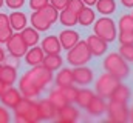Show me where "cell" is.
<instances>
[{
  "label": "cell",
  "instance_id": "obj_1",
  "mask_svg": "<svg viewBox=\"0 0 133 123\" xmlns=\"http://www.w3.org/2000/svg\"><path fill=\"white\" fill-rule=\"evenodd\" d=\"M53 82V71L46 69L43 65L33 66L19 80V91L23 97L36 98L50 83Z\"/></svg>",
  "mask_w": 133,
  "mask_h": 123
},
{
  "label": "cell",
  "instance_id": "obj_2",
  "mask_svg": "<svg viewBox=\"0 0 133 123\" xmlns=\"http://www.w3.org/2000/svg\"><path fill=\"white\" fill-rule=\"evenodd\" d=\"M14 120L16 123H36L40 120L37 102L28 97H22L20 102L14 108Z\"/></svg>",
  "mask_w": 133,
  "mask_h": 123
},
{
  "label": "cell",
  "instance_id": "obj_3",
  "mask_svg": "<svg viewBox=\"0 0 133 123\" xmlns=\"http://www.w3.org/2000/svg\"><path fill=\"white\" fill-rule=\"evenodd\" d=\"M102 66H104L105 72L115 75V77L119 79V80L127 79L129 74H130V66H129V63H127V60H124V59L121 57L119 52H110L108 56H105V59L102 62Z\"/></svg>",
  "mask_w": 133,
  "mask_h": 123
},
{
  "label": "cell",
  "instance_id": "obj_4",
  "mask_svg": "<svg viewBox=\"0 0 133 123\" xmlns=\"http://www.w3.org/2000/svg\"><path fill=\"white\" fill-rule=\"evenodd\" d=\"M91 57H93V56H91V52H90V49H88L87 42L79 40L71 49H68L66 62H68L71 66H82V65H87Z\"/></svg>",
  "mask_w": 133,
  "mask_h": 123
},
{
  "label": "cell",
  "instance_id": "obj_5",
  "mask_svg": "<svg viewBox=\"0 0 133 123\" xmlns=\"http://www.w3.org/2000/svg\"><path fill=\"white\" fill-rule=\"evenodd\" d=\"M121 83L119 79H116L115 75L108 74V72H104L101 74L96 80V94L104 97V98H110V95L113 94V91L116 89V86Z\"/></svg>",
  "mask_w": 133,
  "mask_h": 123
},
{
  "label": "cell",
  "instance_id": "obj_6",
  "mask_svg": "<svg viewBox=\"0 0 133 123\" xmlns=\"http://www.w3.org/2000/svg\"><path fill=\"white\" fill-rule=\"evenodd\" d=\"M93 29H95V34L98 37H101L102 40H105L107 43H110V42H113L116 39V25L110 17L98 19Z\"/></svg>",
  "mask_w": 133,
  "mask_h": 123
},
{
  "label": "cell",
  "instance_id": "obj_7",
  "mask_svg": "<svg viewBox=\"0 0 133 123\" xmlns=\"http://www.w3.org/2000/svg\"><path fill=\"white\" fill-rule=\"evenodd\" d=\"M129 106L127 103H122V102H118V100H111L107 103V109L105 112L108 114V120L116 123H124L129 120Z\"/></svg>",
  "mask_w": 133,
  "mask_h": 123
},
{
  "label": "cell",
  "instance_id": "obj_8",
  "mask_svg": "<svg viewBox=\"0 0 133 123\" xmlns=\"http://www.w3.org/2000/svg\"><path fill=\"white\" fill-rule=\"evenodd\" d=\"M6 48L9 51V56H14V57H23L25 52L28 51V45L25 43V40L22 39V34L20 32H16L9 37V40L6 42Z\"/></svg>",
  "mask_w": 133,
  "mask_h": 123
},
{
  "label": "cell",
  "instance_id": "obj_9",
  "mask_svg": "<svg viewBox=\"0 0 133 123\" xmlns=\"http://www.w3.org/2000/svg\"><path fill=\"white\" fill-rule=\"evenodd\" d=\"M93 79H95V74H93V71L90 68H87L85 65L74 66V69H73V80H74V83H77L81 86H87V85H90L93 82Z\"/></svg>",
  "mask_w": 133,
  "mask_h": 123
},
{
  "label": "cell",
  "instance_id": "obj_10",
  "mask_svg": "<svg viewBox=\"0 0 133 123\" xmlns=\"http://www.w3.org/2000/svg\"><path fill=\"white\" fill-rule=\"evenodd\" d=\"M79 119V111L71 105V103H66L65 106L62 108H57V112H56V120L64 123H73Z\"/></svg>",
  "mask_w": 133,
  "mask_h": 123
},
{
  "label": "cell",
  "instance_id": "obj_11",
  "mask_svg": "<svg viewBox=\"0 0 133 123\" xmlns=\"http://www.w3.org/2000/svg\"><path fill=\"white\" fill-rule=\"evenodd\" d=\"M22 97H23V95H22V92L19 91V89H16V88L9 86L6 91L0 95V102H2V105H3V106L14 109V108H16V105L20 102V98H22Z\"/></svg>",
  "mask_w": 133,
  "mask_h": 123
},
{
  "label": "cell",
  "instance_id": "obj_12",
  "mask_svg": "<svg viewBox=\"0 0 133 123\" xmlns=\"http://www.w3.org/2000/svg\"><path fill=\"white\" fill-rule=\"evenodd\" d=\"M37 109H39L40 120H53V119H56L57 108L48 98H42L40 102H37Z\"/></svg>",
  "mask_w": 133,
  "mask_h": 123
},
{
  "label": "cell",
  "instance_id": "obj_13",
  "mask_svg": "<svg viewBox=\"0 0 133 123\" xmlns=\"http://www.w3.org/2000/svg\"><path fill=\"white\" fill-rule=\"evenodd\" d=\"M87 45H88V49H90L91 56L99 57V56H104L107 52V42L102 40L101 37H98L96 34H93L87 39Z\"/></svg>",
  "mask_w": 133,
  "mask_h": 123
},
{
  "label": "cell",
  "instance_id": "obj_14",
  "mask_svg": "<svg viewBox=\"0 0 133 123\" xmlns=\"http://www.w3.org/2000/svg\"><path fill=\"white\" fill-rule=\"evenodd\" d=\"M85 109H87V112L91 117H99V116H102L105 112V109H107V102L104 100V97H101V95L96 94V95H93L91 102L88 103V106Z\"/></svg>",
  "mask_w": 133,
  "mask_h": 123
},
{
  "label": "cell",
  "instance_id": "obj_15",
  "mask_svg": "<svg viewBox=\"0 0 133 123\" xmlns=\"http://www.w3.org/2000/svg\"><path fill=\"white\" fill-rule=\"evenodd\" d=\"M59 42L64 49H71L79 42V32L73 29H64L59 34Z\"/></svg>",
  "mask_w": 133,
  "mask_h": 123
},
{
  "label": "cell",
  "instance_id": "obj_16",
  "mask_svg": "<svg viewBox=\"0 0 133 123\" xmlns=\"http://www.w3.org/2000/svg\"><path fill=\"white\" fill-rule=\"evenodd\" d=\"M25 63H28L30 66H37V65H42V62H43V57H45V52H43V49L42 48H39V46H31V49H28L26 52H25Z\"/></svg>",
  "mask_w": 133,
  "mask_h": 123
},
{
  "label": "cell",
  "instance_id": "obj_17",
  "mask_svg": "<svg viewBox=\"0 0 133 123\" xmlns=\"http://www.w3.org/2000/svg\"><path fill=\"white\" fill-rule=\"evenodd\" d=\"M45 54H59L62 46H61V42H59V37L57 35H48L42 40V46Z\"/></svg>",
  "mask_w": 133,
  "mask_h": 123
},
{
  "label": "cell",
  "instance_id": "obj_18",
  "mask_svg": "<svg viewBox=\"0 0 133 123\" xmlns=\"http://www.w3.org/2000/svg\"><path fill=\"white\" fill-rule=\"evenodd\" d=\"M31 25H33L34 29H37L39 32H40V31H48L51 28L50 20H48L40 11H34L33 12V16H31Z\"/></svg>",
  "mask_w": 133,
  "mask_h": 123
},
{
  "label": "cell",
  "instance_id": "obj_19",
  "mask_svg": "<svg viewBox=\"0 0 133 123\" xmlns=\"http://www.w3.org/2000/svg\"><path fill=\"white\" fill-rule=\"evenodd\" d=\"M12 35V28L9 25V17L0 12V43H6Z\"/></svg>",
  "mask_w": 133,
  "mask_h": 123
},
{
  "label": "cell",
  "instance_id": "obj_20",
  "mask_svg": "<svg viewBox=\"0 0 133 123\" xmlns=\"http://www.w3.org/2000/svg\"><path fill=\"white\" fill-rule=\"evenodd\" d=\"M130 97H132V89L127 85H122V83H119L116 86V89L113 91V94L110 95L111 100H118V102H122V103H127L130 100Z\"/></svg>",
  "mask_w": 133,
  "mask_h": 123
},
{
  "label": "cell",
  "instance_id": "obj_21",
  "mask_svg": "<svg viewBox=\"0 0 133 123\" xmlns=\"http://www.w3.org/2000/svg\"><path fill=\"white\" fill-rule=\"evenodd\" d=\"M0 80H2L3 83H6L8 86H12L14 82L17 80V68H12V66H9V65L2 66Z\"/></svg>",
  "mask_w": 133,
  "mask_h": 123
},
{
  "label": "cell",
  "instance_id": "obj_22",
  "mask_svg": "<svg viewBox=\"0 0 133 123\" xmlns=\"http://www.w3.org/2000/svg\"><path fill=\"white\" fill-rule=\"evenodd\" d=\"M93 95H95V92L91 91V89H87V88L77 89V95H76V100H74V103H76L79 108L85 109V108L88 106V103L91 102Z\"/></svg>",
  "mask_w": 133,
  "mask_h": 123
},
{
  "label": "cell",
  "instance_id": "obj_23",
  "mask_svg": "<svg viewBox=\"0 0 133 123\" xmlns=\"http://www.w3.org/2000/svg\"><path fill=\"white\" fill-rule=\"evenodd\" d=\"M96 20V14L91 8H82V11L77 14V23L82 25V26H88V25H93Z\"/></svg>",
  "mask_w": 133,
  "mask_h": 123
},
{
  "label": "cell",
  "instance_id": "obj_24",
  "mask_svg": "<svg viewBox=\"0 0 133 123\" xmlns=\"http://www.w3.org/2000/svg\"><path fill=\"white\" fill-rule=\"evenodd\" d=\"M62 63H64V60H62L61 54H46L42 62V65L50 71H57L62 66Z\"/></svg>",
  "mask_w": 133,
  "mask_h": 123
},
{
  "label": "cell",
  "instance_id": "obj_25",
  "mask_svg": "<svg viewBox=\"0 0 133 123\" xmlns=\"http://www.w3.org/2000/svg\"><path fill=\"white\" fill-rule=\"evenodd\" d=\"M9 25H11L12 29L22 31L26 26V16H25L23 12H19V11L11 12V14H9Z\"/></svg>",
  "mask_w": 133,
  "mask_h": 123
},
{
  "label": "cell",
  "instance_id": "obj_26",
  "mask_svg": "<svg viewBox=\"0 0 133 123\" xmlns=\"http://www.w3.org/2000/svg\"><path fill=\"white\" fill-rule=\"evenodd\" d=\"M59 22H61L64 26L71 28V26L77 25V14L73 12V11H70L68 8H65V9H62L61 14H59Z\"/></svg>",
  "mask_w": 133,
  "mask_h": 123
},
{
  "label": "cell",
  "instance_id": "obj_27",
  "mask_svg": "<svg viewBox=\"0 0 133 123\" xmlns=\"http://www.w3.org/2000/svg\"><path fill=\"white\" fill-rule=\"evenodd\" d=\"M74 80H73V69H68L64 68L59 71V74L56 75V85L57 86H68V85H73Z\"/></svg>",
  "mask_w": 133,
  "mask_h": 123
},
{
  "label": "cell",
  "instance_id": "obj_28",
  "mask_svg": "<svg viewBox=\"0 0 133 123\" xmlns=\"http://www.w3.org/2000/svg\"><path fill=\"white\" fill-rule=\"evenodd\" d=\"M22 39L25 40V43L28 45V48H31V46H34L37 42H39V31L34 29V28H23L22 29Z\"/></svg>",
  "mask_w": 133,
  "mask_h": 123
},
{
  "label": "cell",
  "instance_id": "obj_29",
  "mask_svg": "<svg viewBox=\"0 0 133 123\" xmlns=\"http://www.w3.org/2000/svg\"><path fill=\"white\" fill-rule=\"evenodd\" d=\"M96 9L104 16H110L116 11V2L115 0H98L96 2Z\"/></svg>",
  "mask_w": 133,
  "mask_h": 123
},
{
  "label": "cell",
  "instance_id": "obj_30",
  "mask_svg": "<svg viewBox=\"0 0 133 123\" xmlns=\"http://www.w3.org/2000/svg\"><path fill=\"white\" fill-rule=\"evenodd\" d=\"M48 100H50L56 108H62V106H65L66 103H68L66 98L64 97V94H62L61 89H59V86L50 91V94H48Z\"/></svg>",
  "mask_w": 133,
  "mask_h": 123
},
{
  "label": "cell",
  "instance_id": "obj_31",
  "mask_svg": "<svg viewBox=\"0 0 133 123\" xmlns=\"http://www.w3.org/2000/svg\"><path fill=\"white\" fill-rule=\"evenodd\" d=\"M39 11H40V12H42V14H43V16L50 20V23H51V25H53V23L59 19V11H57L54 6H51L50 3H48L46 6H43L42 9H39Z\"/></svg>",
  "mask_w": 133,
  "mask_h": 123
},
{
  "label": "cell",
  "instance_id": "obj_32",
  "mask_svg": "<svg viewBox=\"0 0 133 123\" xmlns=\"http://www.w3.org/2000/svg\"><path fill=\"white\" fill-rule=\"evenodd\" d=\"M61 92L64 94V97L66 98L68 103H74L76 100V95H77V88L73 86V85H68V86H59Z\"/></svg>",
  "mask_w": 133,
  "mask_h": 123
},
{
  "label": "cell",
  "instance_id": "obj_33",
  "mask_svg": "<svg viewBox=\"0 0 133 123\" xmlns=\"http://www.w3.org/2000/svg\"><path fill=\"white\" fill-rule=\"evenodd\" d=\"M119 31H133V16L124 14L119 19Z\"/></svg>",
  "mask_w": 133,
  "mask_h": 123
},
{
  "label": "cell",
  "instance_id": "obj_34",
  "mask_svg": "<svg viewBox=\"0 0 133 123\" xmlns=\"http://www.w3.org/2000/svg\"><path fill=\"white\" fill-rule=\"evenodd\" d=\"M119 54L124 60L133 62V43L132 45H121L119 46Z\"/></svg>",
  "mask_w": 133,
  "mask_h": 123
},
{
  "label": "cell",
  "instance_id": "obj_35",
  "mask_svg": "<svg viewBox=\"0 0 133 123\" xmlns=\"http://www.w3.org/2000/svg\"><path fill=\"white\" fill-rule=\"evenodd\" d=\"M119 43L121 45H132L133 43V31H119Z\"/></svg>",
  "mask_w": 133,
  "mask_h": 123
},
{
  "label": "cell",
  "instance_id": "obj_36",
  "mask_svg": "<svg viewBox=\"0 0 133 123\" xmlns=\"http://www.w3.org/2000/svg\"><path fill=\"white\" fill-rule=\"evenodd\" d=\"M84 6H85V5H84L82 0H68V5H66V8H68L70 11L76 12V14H79Z\"/></svg>",
  "mask_w": 133,
  "mask_h": 123
},
{
  "label": "cell",
  "instance_id": "obj_37",
  "mask_svg": "<svg viewBox=\"0 0 133 123\" xmlns=\"http://www.w3.org/2000/svg\"><path fill=\"white\" fill-rule=\"evenodd\" d=\"M48 3H50V0H30V8L34 11H39L43 6H46Z\"/></svg>",
  "mask_w": 133,
  "mask_h": 123
},
{
  "label": "cell",
  "instance_id": "obj_38",
  "mask_svg": "<svg viewBox=\"0 0 133 123\" xmlns=\"http://www.w3.org/2000/svg\"><path fill=\"white\" fill-rule=\"evenodd\" d=\"M50 5H51V6H54L57 11H62V9H65V8H66L68 0H50Z\"/></svg>",
  "mask_w": 133,
  "mask_h": 123
},
{
  "label": "cell",
  "instance_id": "obj_39",
  "mask_svg": "<svg viewBox=\"0 0 133 123\" xmlns=\"http://www.w3.org/2000/svg\"><path fill=\"white\" fill-rule=\"evenodd\" d=\"M5 3H6L8 8H11V9H19V8L23 6L25 0H5Z\"/></svg>",
  "mask_w": 133,
  "mask_h": 123
},
{
  "label": "cell",
  "instance_id": "obj_40",
  "mask_svg": "<svg viewBox=\"0 0 133 123\" xmlns=\"http://www.w3.org/2000/svg\"><path fill=\"white\" fill-rule=\"evenodd\" d=\"M9 112L6 111V106L0 105V123H8L9 122Z\"/></svg>",
  "mask_w": 133,
  "mask_h": 123
},
{
  "label": "cell",
  "instance_id": "obj_41",
  "mask_svg": "<svg viewBox=\"0 0 133 123\" xmlns=\"http://www.w3.org/2000/svg\"><path fill=\"white\" fill-rule=\"evenodd\" d=\"M6 65H9V66H12V68H17V65H19V57L11 56V57L8 59V63H6Z\"/></svg>",
  "mask_w": 133,
  "mask_h": 123
},
{
  "label": "cell",
  "instance_id": "obj_42",
  "mask_svg": "<svg viewBox=\"0 0 133 123\" xmlns=\"http://www.w3.org/2000/svg\"><path fill=\"white\" fill-rule=\"evenodd\" d=\"M121 3H122L125 8H133V0H121Z\"/></svg>",
  "mask_w": 133,
  "mask_h": 123
},
{
  "label": "cell",
  "instance_id": "obj_43",
  "mask_svg": "<svg viewBox=\"0 0 133 123\" xmlns=\"http://www.w3.org/2000/svg\"><path fill=\"white\" fill-rule=\"evenodd\" d=\"M8 88H9V86H8V85H6V83H3V82H2V80H0V95H2V94H3V92L6 91V89H8Z\"/></svg>",
  "mask_w": 133,
  "mask_h": 123
},
{
  "label": "cell",
  "instance_id": "obj_44",
  "mask_svg": "<svg viewBox=\"0 0 133 123\" xmlns=\"http://www.w3.org/2000/svg\"><path fill=\"white\" fill-rule=\"evenodd\" d=\"M5 60H6V54H5V49H3V48H0V63H3Z\"/></svg>",
  "mask_w": 133,
  "mask_h": 123
},
{
  "label": "cell",
  "instance_id": "obj_45",
  "mask_svg": "<svg viewBox=\"0 0 133 123\" xmlns=\"http://www.w3.org/2000/svg\"><path fill=\"white\" fill-rule=\"evenodd\" d=\"M84 2V5H88V6H93V5H96V2L98 0H82Z\"/></svg>",
  "mask_w": 133,
  "mask_h": 123
},
{
  "label": "cell",
  "instance_id": "obj_46",
  "mask_svg": "<svg viewBox=\"0 0 133 123\" xmlns=\"http://www.w3.org/2000/svg\"><path fill=\"white\" fill-rule=\"evenodd\" d=\"M129 120L133 122V108H130V111H129Z\"/></svg>",
  "mask_w": 133,
  "mask_h": 123
},
{
  "label": "cell",
  "instance_id": "obj_47",
  "mask_svg": "<svg viewBox=\"0 0 133 123\" xmlns=\"http://www.w3.org/2000/svg\"><path fill=\"white\" fill-rule=\"evenodd\" d=\"M3 3H5V0H0V8L3 6Z\"/></svg>",
  "mask_w": 133,
  "mask_h": 123
},
{
  "label": "cell",
  "instance_id": "obj_48",
  "mask_svg": "<svg viewBox=\"0 0 133 123\" xmlns=\"http://www.w3.org/2000/svg\"><path fill=\"white\" fill-rule=\"evenodd\" d=\"M0 71H2V63H0Z\"/></svg>",
  "mask_w": 133,
  "mask_h": 123
},
{
  "label": "cell",
  "instance_id": "obj_49",
  "mask_svg": "<svg viewBox=\"0 0 133 123\" xmlns=\"http://www.w3.org/2000/svg\"><path fill=\"white\" fill-rule=\"evenodd\" d=\"M132 16H133V14H132Z\"/></svg>",
  "mask_w": 133,
  "mask_h": 123
}]
</instances>
